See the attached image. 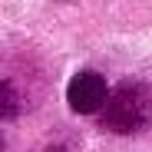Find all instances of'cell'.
I'll return each instance as SVG.
<instances>
[{"label": "cell", "mask_w": 152, "mask_h": 152, "mask_svg": "<svg viewBox=\"0 0 152 152\" xmlns=\"http://www.w3.org/2000/svg\"><path fill=\"white\" fill-rule=\"evenodd\" d=\"M103 126L122 136L142 132L145 126H152V83H142V80L119 83L103 109Z\"/></svg>", "instance_id": "cell-1"}, {"label": "cell", "mask_w": 152, "mask_h": 152, "mask_svg": "<svg viewBox=\"0 0 152 152\" xmlns=\"http://www.w3.org/2000/svg\"><path fill=\"white\" fill-rule=\"evenodd\" d=\"M66 103L80 116H96L109 103V86H106V80L99 73L83 69V73H76L69 80V86H66Z\"/></svg>", "instance_id": "cell-2"}, {"label": "cell", "mask_w": 152, "mask_h": 152, "mask_svg": "<svg viewBox=\"0 0 152 152\" xmlns=\"http://www.w3.org/2000/svg\"><path fill=\"white\" fill-rule=\"evenodd\" d=\"M0 109H4L7 119L20 113V93H17L13 80H4V86H0Z\"/></svg>", "instance_id": "cell-3"}]
</instances>
